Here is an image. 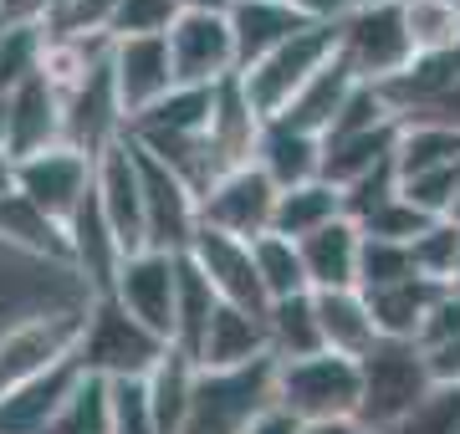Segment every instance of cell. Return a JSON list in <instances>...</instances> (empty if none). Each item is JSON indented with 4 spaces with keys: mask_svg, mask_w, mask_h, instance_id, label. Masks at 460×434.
<instances>
[{
    "mask_svg": "<svg viewBox=\"0 0 460 434\" xmlns=\"http://www.w3.org/2000/svg\"><path fill=\"white\" fill-rule=\"evenodd\" d=\"M174 343L159 337L154 327L133 317L118 297H87L83 312V337H77V363L93 378H108V384H144L159 373Z\"/></svg>",
    "mask_w": 460,
    "mask_h": 434,
    "instance_id": "1",
    "label": "cell"
},
{
    "mask_svg": "<svg viewBox=\"0 0 460 434\" xmlns=\"http://www.w3.org/2000/svg\"><path fill=\"white\" fill-rule=\"evenodd\" d=\"M358 373H363L358 424L374 434H394L425 404L429 388H435L420 343H389V337H378L374 352L358 358Z\"/></svg>",
    "mask_w": 460,
    "mask_h": 434,
    "instance_id": "2",
    "label": "cell"
},
{
    "mask_svg": "<svg viewBox=\"0 0 460 434\" xmlns=\"http://www.w3.org/2000/svg\"><path fill=\"white\" fill-rule=\"evenodd\" d=\"M363 404V373L358 358L343 352H317L277 363V409L296 424H332V419H358Z\"/></svg>",
    "mask_w": 460,
    "mask_h": 434,
    "instance_id": "3",
    "label": "cell"
},
{
    "mask_svg": "<svg viewBox=\"0 0 460 434\" xmlns=\"http://www.w3.org/2000/svg\"><path fill=\"white\" fill-rule=\"evenodd\" d=\"M266 409H277V358L230 373H199L180 434H246Z\"/></svg>",
    "mask_w": 460,
    "mask_h": 434,
    "instance_id": "4",
    "label": "cell"
},
{
    "mask_svg": "<svg viewBox=\"0 0 460 434\" xmlns=\"http://www.w3.org/2000/svg\"><path fill=\"white\" fill-rule=\"evenodd\" d=\"M338 56L348 62V72L358 82H368V87L394 82L399 72L420 56V47L410 36V21H404V0L348 11L338 21Z\"/></svg>",
    "mask_w": 460,
    "mask_h": 434,
    "instance_id": "5",
    "label": "cell"
},
{
    "mask_svg": "<svg viewBox=\"0 0 460 434\" xmlns=\"http://www.w3.org/2000/svg\"><path fill=\"white\" fill-rule=\"evenodd\" d=\"M328 62H338V21H313V26H302L287 47L271 51L266 62H256V67L241 72V82H246L256 113L281 117L287 108H292L296 92L313 82Z\"/></svg>",
    "mask_w": 460,
    "mask_h": 434,
    "instance_id": "6",
    "label": "cell"
},
{
    "mask_svg": "<svg viewBox=\"0 0 460 434\" xmlns=\"http://www.w3.org/2000/svg\"><path fill=\"white\" fill-rule=\"evenodd\" d=\"M83 312L87 307H57V312H36L0 333V394L31 384L66 358H77V337H83Z\"/></svg>",
    "mask_w": 460,
    "mask_h": 434,
    "instance_id": "7",
    "label": "cell"
},
{
    "mask_svg": "<svg viewBox=\"0 0 460 434\" xmlns=\"http://www.w3.org/2000/svg\"><path fill=\"white\" fill-rule=\"evenodd\" d=\"M16 189L36 210H47L57 225H72L77 210L93 200V189H98V159L83 149H72V143H57L47 153H31V159H21L16 164Z\"/></svg>",
    "mask_w": 460,
    "mask_h": 434,
    "instance_id": "8",
    "label": "cell"
},
{
    "mask_svg": "<svg viewBox=\"0 0 460 434\" xmlns=\"http://www.w3.org/2000/svg\"><path fill=\"white\" fill-rule=\"evenodd\" d=\"M277 200H281V189L256 164L226 169L199 195V225L220 230V235H235V240H261L277 225Z\"/></svg>",
    "mask_w": 460,
    "mask_h": 434,
    "instance_id": "9",
    "label": "cell"
},
{
    "mask_svg": "<svg viewBox=\"0 0 460 434\" xmlns=\"http://www.w3.org/2000/svg\"><path fill=\"white\" fill-rule=\"evenodd\" d=\"M133 143V138H128ZM138 179H144V220H148V251L184 256L199 235V195L195 184L180 179L164 159H154L148 149H138Z\"/></svg>",
    "mask_w": 460,
    "mask_h": 434,
    "instance_id": "10",
    "label": "cell"
},
{
    "mask_svg": "<svg viewBox=\"0 0 460 434\" xmlns=\"http://www.w3.org/2000/svg\"><path fill=\"white\" fill-rule=\"evenodd\" d=\"M57 143H66V92L41 67L16 92H5V153L21 164V159L47 153Z\"/></svg>",
    "mask_w": 460,
    "mask_h": 434,
    "instance_id": "11",
    "label": "cell"
},
{
    "mask_svg": "<svg viewBox=\"0 0 460 434\" xmlns=\"http://www.w3.org/2000/svg\"><path fill=\"white\" fill-rule=\"evenodd\" d=\"M113 297L133 317L174 343V317H180V256L169 251H133L118 271Z\"/></svg>",
    "mask_w": 460,
    "mask_h": 434,
    "instance_id": "12",
    "label": "cell"
},
{
    "mask_svg": "<svg viewBox=\"0 0 460 434\" xmlns=\"http://www.w3.org/2000/svg\"><path fill=\"white\" fill-rule=\"evenodd\" d=\"M169 56H174L180 87H220L241 72L230 16H180L169 31Z\"/></svg>",
    "mask_w": 460,
    "mask_h": 434,
    "instance_id": "13",
    "label": "cell"
},
{
    "mask_svg": "<svg viewBox=\"0 0 460 434\" xmlns=\"http://www.w3.org/2000/svg\"><path fill=\"white\" fill-rule=\"evenodd\" d=\"M184 256H190V261L210 276L215 297L226 301V307H241V312L266 317L271 297H266V286H261V271H256V246H251V240H235V235H220V230H205V225H199L195 246H190Z\"/></svg>",
    "mask_w": 460,
    "mask_h": 434,
    "instance_id": "14",
    "label": "cell"
},
{
    "mask_svg": "<svg viewBox=\"0 0 460 434\" xmlns=\"http://www.w3.org/2000/svg\"><path fill=\"white\" fill-rule=\"evenodd\" d=\"M113 87L123 102V117H144L154 102H164L180 77H174V56H169V36H138V41H113Z\"/></svg>",
    "mask_w": 460,
    "mask_h": 434,
    "instance_id": "15",
    "label": "cell"
},
{
    "mask_svg": "<svg viewBox=\"0 0 460 434\" xmlns=\"http://www.w3.org/2000/svg\"><path fill=\"white\" fill-rule=\"evenodd\" d=\"M98 204L113 235L123 240V251H148V220H144V179H138V153L133 143H113L98 159Z\"/></svg>",
    "mask_w": 460,
    "mask_h": 434,
    "instance_id": "16",
    "label": "cell"
},
{
    "mask_svg": "<svg viewBox=\"0 0 460 434\" xmlns=\"http://www.w3.org/2000/svg\"><path fill=\"white\" fill-rule=\"evenodd\" d=\"M66 246H72V271L87 282V297H113L118 271H123L128 251H123V240L113 235V225L102 215L98 189H93V200L77 210V220L66 225Z\"/></svg>",
    "mask_w": 460,
    "mask_h": 434,
    "instance_id": "17",
    "label": "cell"
},
{
    "mask_svg": "<svg viewBox=\"0 0 460 434\" xmlns=\"http://www.w3.org/2000/svg\"><path fill=\"white\" fill-rule=\"evenodd\" d=\"M271 358V337H266V317L256 312H241V307H226L210 317V333L195 352L199 373H230V368H251Z\"/></svg>",
    "mask_w": 460,
    "mask_h": 434,
    "instance_id": "18",
    "label": "cell"
},
{
    "mask_svg": "<svg viewBox=\"0 0 460 434\" xmlns=\"http://www.w3.org/2000/svg\"><path fill=\"white\" fill-rule=\"evenodd\" d=\"M77 378H83V363L66 358L62 368H51V373H41L31 384L0 394V434H47L51 419L62 414L66 394L77 388Z\"/></svg>",
    "mask_w": 460,
    "mask_h": 434,
    "instance_id": "19",
    "label": "cell"
},
{
    "mask_svg": "<svg viewBox=\"0 0 460 434\" xmlns=\"http://www.w3.org/2000/svg\"><path fill=\"white\" fill-rule=\"evenodd\" d=\"M251 164L261 169L277 189H292V184H313L323 179V138L296 128L287 117H266L261 143H256V159Z\"/></svg>",
    "mask_w": 460,
    "mask_h": 434,
    "instance_id": "20",
    "label": "cell"
},
{
    "mask_svg": "<svg viewBox=\"0 0 460 434\" xmlns=\"http://www.w3.org/2000/svg\"><path fill=\"white\" fill-rule=\"evenodd\" d=\"M261 128H266V117L256 113L241 72L226 77V82L215 87V117H210V149L220 159V169L251 164L256 159V143H261Z\"/></svg>",
    "mask_w": 460,
    "mask_h": 434,
    "instance_id": "21",
    "label": "cell"
},
{
    "mask_svg": "<svg viewBox=\"0 0 460 434\" xmlns=\"http://www.w3.org/2000/svg\"><path fill=\"white\" fill-rule=\"evenodd\" d=\"M302 246V266L313 291H358V266H363V230L353 220H332L328 230L296 240Z\"/></svg>",
    "mask_w": 460,
    "mask_h": 434,
    "instance_id": "22",
    "label": "cell"
},
{
    "mask_svg": "<svg viewBox=\"0 0 460 434\" xmlns=\"http://www.w3.org/2000/svg\"><path fill=\"white\" fill-rule=\"evenodd\" d=\"M302 26H313V21L302 16L292 0H235L230 5V31H235V51H241V72L266 62L277 47H287Z\"/></svg>",
    "mask_w": 460,
    "mask_h": 434,
    "instance_id": "23",
    "label": "cell"
},
{
    "mask_svg": "<svg viewBox=\"0 0 460 434\" xmlns=\"http://www.w3.org/2000/svg\"><path fill=\"white\" fill-rule=\"evenodd\" d=\"M399 134H404V123H384L374 134H353V138H323V179L332 189H353L368 174L389 169L399 159Z\"/></svg>",
    "mask_w": 460,
    "mask_h": 434,
    "instance_id": "24",
    "label": "cell"
},
{
    "mask_svg": "<svg viewBox=\"0 0 460 434\" xmlns=\"http://www.w3.org/2000/svg\"><path fill=\"white\" fill-rule=\"evenodd\" d=\"M363 297H368V312L378 322V337H389V343H420L435 301L445 297V286L425 282V276H410V282L384 286V291H363Z\"/></svg>",
    "mask_w": 460,
    "mask_h": 434,
    "instance_id": "25",
    "label": "cell"
},
{
    "mask_svg": "<svg viewBox=\"0 0 460 434\" xmlns=\"http://www.w3.org/2000/svg\"><path fill=\"white\" fill-rule=\"evenodd\" d=\"M0 240H5V246H16V251H26V256H41V261L72 266L66 225H57L47 210H36L21 189H11V195L0 200Z\"/></svg>",
    "mask_w": 460,
    "mask_h": 434,
    "instance_id": "26",
    "label": "cell"
},
{
    "mask_svg": "<svg viewBox=\"0 0 460 434\" xmlns=\"http://www.w3.org/2000/svg\"><path fill=\"white\" fill-rule=\"evenodd\" d=\"M313 297H317V322H323L328 352H343V358L374 352L378 322L368 312V297L363 291H313Z\"/></svg>",
    "mask_w": 460,
    "mask_h": 434,
    "instance_id": "27",
    "label": "cell"
},
{
    "mask_svg": "<svg viewBox=\"0 0 460 434\" xmlns=\"http://www.w3.org/2000/svg\"><path fill=\"white\" fill-rule=\"evenodd\" d=\"M266 337H271V358H277V363H296V358H317V352H328L313 291L287 297V301H271V307H266Z\"/></svg>",
    "mask_w": 460,
    "mask_h": 434,
    "instance_id": "28",
    "label": "cell"
},
{
    "mask_svg": "<svg viewBox=\"0 0 460 434\" xmlns=\"http://www.w3.org/2000/svg\"><path fill=\"white\" fill-rule=\"evenodd\" d=\"M353 92H358V77H353V72H348V62L338 56V62H328V67L317 72L313 82L296 92L292 108H287L281 117L323 138V134L332 128V123H338V113L348 108V98H353Z\"/></svg>",
    "mask_w": 460,
    "mask_h": 434,
    "instance_id": "29",
    "label": "cell"
},
{
    "mask_svg": "<svg viewBox=\"0 0 460 434\" xmlns=\"http://www.w3.org/2000/svg\"><path fill=\"white\" fill-rule=\"evenodd\" d=\"M343 189H332L328 179H313V184H292L281 189L277 200V225L271 235H287V240H307V235L328 230L332 220H343Z\"/></svg>",
    "mask_w": 460,
    "mask_h": 434,
    "instance_id": "30",
    "label": "cell"
},
{
    "mask_svg": "<svg viewBox=\"0 0 460 434\" xmlns=\"http://www.w3.org/2000/svg\"><path fill=\"white\" fill-rule=\"evenodd\" d=\"M220 312V297H215L210 276L190 261V256H180V317H174V352H184L190 363H195L199 343H205V333H210V317Z\"/></svg>",
    "mask_w": 460,
    "mask_h": 434,
    "instance_id": "31",
    "label": "cell"
},
{
    "mask_svg": "<svg viewBox=\"0 0 460 434\" xmlns=\"http://www.w3.org/2000/svg\"><path fill=\"white\" fill-rule=\"evenodd\" d=\"M460 164V128H429V123H404L399 134V179L420 174H445Z\"/></svg>",
    "mask_w": 460,
    "mask_h": 434,
    "instance_id": "32",
    "label": "cell"
},
{
    "mask_svg": "<svg viewBox=\"0 0 460 434\" xmlns=\"http://www.w3.org/2000/svg\"><path fill=\"white\" fill-rule=\"evenodd\" d=\"M195 378L199 368L184 358V352H169L159 373L148 378V404H154V419H159V434H180L184 419H190V399H195Z\"/></svg>",
    "mask_w": 460,
    "mask_h": 434,
    "instance_id": "33",
    "label": "cell"
},
{
    "mask_svg": "<svg viewBox=\"0 0 460 434\" xmlns=\"http://www.w3.org/2000/svg\"><path fill=\"white\" fill-rule=\"evenodd\" d=\"M47 434H113V384L83 373Z\"/></svg>",
    "mask_w": 460,
    "mask_h": 434,
    "instance_id": "34",
    "label": "cell"
},
{
    "mask_svg": "<svg viewBox=\"0 0 460 434\" xmlns=\"http://www.w3.org/2000/svg\"><path fill=\"white\" fill-rule=\"evenodd\" d=\"M256 246V271H261V286L271 301H287V297H302L313 291L307 286V266H302V246L287 240V235H261L251 240Z\"/></svg>",
    "mask_w": 460,
    "mask_h": 434,
    "instance_id": "35",
    "label": "cell"
},
{
    "mask_svg": "<svg viewBox=\"0 0 460 434\" xmlns=\"http://www.w3.org/2000/svg\"><path fill=\"white\" fill-rule=\"evenodd\" d=\"M410 256H414V271H420L425 282L450 286V276H456V266H460V225L456 220H429L425 235L410 240Z\"/></svg>",
    "mask_w": 460,
    "mask_h": 434,
    "instance_id": "36",
    "label": "cell"
},
{
    "mask_svg": "<svg viewBox=\"0 0 460 434\" xmlns=\"http://www.w3.org/2000/svg\"><path fill=\"white\" fill-rule=\"evenodd\" d=\"M404 21L420 51L460 47V0H404Z\"/></svg>",
    "mask_w": 460,
    "mask_h": 434,
    "instance_id": "37",
    "label": "cell"
},
{
    "mask_svg": "<svg viewBox=\"0 0 460 434\" xmlns=\"http://www.w3.org/2000/svg\"><path fill=\"white\" fill-rule=\"evenodd\" d=\"M420 276L414 271L410 246H394V240H368L363 235V266H358V291H384V286H399Z\"/></svg>",
    "mask_w": 460,
    "mask_h": 434,
    "instance_id": "38",
    "label": "cell"
},
{
    "mask_svg": "<svg viewBox=\"0 0 460 434\" xmlns=\"http://www.w3.org/2000/svg\"><path fill=\"white\" fill-rule=\"evenodd\" d=\"M180 21L174 0H118V16L108 26L113 41H138V36H169Z\"/></svg>",
    "mask_w": 460,
    "mask_h": 434,
    "instance_id": "39",
    "label": "cell"
},
{
    "mask_svg": "<svg viewBox=\"0 0 460 434\" xmlns=\"http://www.w3.org/2000/svg\"><path fill=\"white\" fill-rule=\"evenodd\" d=\"M394 434H460V384H435Z\"/></svg>",
    "mask_w": 460,
    "mask_h": 434,
    "instance_id": "40",
    "label": "cell"
},
{
    "mask_svg": "<svg viewBox=\"0 0 460 434\" xmlns=\"http://www.w3.org/2000/svg\"><path fill=\"white\" fill-rule=\"evenodd\" d=\"M425 225H429V215H425V210H414V204L404 200V195H399L394 204H384L378 215H368V220H363L358 230L368 235V240H394V246H410L414 235H425Z\"/></svg>",
    "mask_w": 460,
    "mask_h": 434,
    "instance_id": "41",
    "label": "cell"
},
{
    "mask_svg": "<svg viewBox=\"0 0 460 434\" xmlns=\"http://www.w3.org/2000/svg\"><path fill=\"white\" fill-rule=\"evenodd\" d=\"M113 434H159V419L148 404V378L144 384H113Z\"/></svg>",
    "mask_w": 460,
    "mask_h": 434,
    "instance_id": "42",
    "label": "cell"
},
{
    "mask_svg": "<svg viewBox=\"0 0 460 434\" xmlns=\"http://www.w3.org/2000/svg\"><path fill=\"white\" fill-rule=\"evenodd\" d=\"M440 343H460V291L445 286V297L435 301L425 333H420V348H440Z\"/></svg>",
    "mask_w": 460,
    "mask_h": 434,
    "instance_id": "43",
    "label": "cell"
},
{
    "mask_svg": "<svg viewBox=\"0 0 460 434\" xmlns=\"http://www.w3.org/2000/svg\"><path fill=\"white\" fill-rule=\"evenodd\" d=\"M429 378L435 384H460V343H440V348H425Z\"/></svg>",
    "mask_w": 460,
    "mask_h": 434,
    "instance_id": "44",
    "label": "cell"
},
{
    "mask_svg": "<svg viewBox=\"0 0 460 434\" xmlns=\"http://www.w3.org/2000/svg\"><path fill=\"white\" fill-rule=\"evenodd\" d=\"M292 5L307 21H343L348 11H353V0H292Z\"/></svg>",
    "mask_w": 460,
    "mask_h": 434,
    "instance_id": "45",
    "label": "cell"
},
{
    "mask_svg": "<svg viewBox=\"0 0 460 434\" xmlns=\"http://www.w3.org/2000/svg\"><path fill=\"white\" fill-rule=\"evenodd\" d=\"M296 430H302V424H296L292 414H281V409H266V414L256 419L246 434H296Z\"/></svg>",
    "mask_w": 460,
    "mask_h": 434,
    "instance_id": "46",
    "label": "cell"
},
{
    "mask_svg": "<svg viewBox=\"0 0 460 434\" xmlns=\"http://www.w3.org/2000/svg\"><path fill=\"white\" fill-rule=\"evenodd\" d=\"M174 5H180V16H230L235 0H174Z\"/></svg>",
    "mask_w": 460,
    "mask_h": 434,
    "instance_id": "47",
    "label": "cell"
},
{
    "mask_svg": "<svg viewBox=\"0 0 460 434\" xmlns=\"http://www.w3.org/2000/svg\"><path fill=\"white\" fill-rule=\"evenodd\" d=\"M296 434H374V430H363L358 419H332V424H302Z\"/></svg>",
    "mask_w": 460,
    "mask_h": 434,
    "instance_id": "48",
    "label": "cell"
},
{
    "mask_svg": "<svg viewBox=\"0 0 460 434\" xmlns=\"http://www.w3.org/2000/svg\"><path fill=\"white\" fill-rule=\"evenodd\" d=\"M11 189H16V159H11V153L0 149V200H5Z\"/></svg>",
    "mask_w": 460,
    "mask_h": 434,
    "instance_id": "49",
    "label": "cell"
},
{
    "mask_svg": "<svg viewBox=\"0 0 460 434\" xmlns=\"http://www.w3.org/2000/svg\"><path fill=\"white\" fill-rule=\"evenodd\" d=\"M445 220H456V225H460V169H456V200H450V215H445Z\"/></svg>",
    "mask_w": 460,
    "mask_h": 434,
    "instance_id": "50",
    "label": "cell"
},
{
    "mask_svg": "<svg viewBox=\"0 0 460 434\" xmlns=\"http://www.w3.org/2000/svg\"><path fill=\"white\" fill-rule=\"evenodd\" d=\"M363 5H394V0H353V11H363Z\"/></svg>",
    "mask_w": 460,
    "mask_h": 434,
    "instance_id": "51",
    "label": "cell"
},
{
    "mask_svg": "<svg viewBox=\"0 0 460 434\" xmlns=\"http://www.w3.org/2000/svg\"><path fill=\"white\" fill-rule=\"evenodd\" d=\"M450 291H460V266H456V276H450Z\"/></svg>",
    "mask_w": 460,
    "mask_h": 434,
    "instance_id": "52",
    "label": "cell"
},
{
    "mask_svg": "<svg viewBox=\"0 0 460 434\" xmlns=\"http://www.w3.org/2000/svg\"><path fill=\"white\" fill-rule=\"evenodd\" d=\"M62 5H66V0H57V5H51V16H57V11H62Z\"/></svg>",
    "mask_w": 460,
    "mask_h": 434,
    "instance_id": "53",
    "label": "cell"
}]
</instances>
